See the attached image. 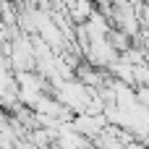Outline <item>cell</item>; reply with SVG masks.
Returning <instances> with one entry per match:
<instances>
[{
    "mask_svg": "<svg viewBox=\"0 0 149 149\" xmlns=\"http://www.w3.org/2000/svg\"><path fill=\"white\" fill-rule=\"evenodd\" d=\"M147 84H149V68H147V63L134 65V89H136V86H147Z\"/></svg>",
    "mask_w": 149,
    "mask_h": 149,
    "instance_id": "5",
    "label": "cell"
},
{
    "mask_svg": "<svg viewBox=\"0 0 149 149\" xmlns=\"http://www.w3.org/2000/svg\"><path fill=\"white\" fill-rule=\"evenodd\" d=\"M68 126H71V131H76L79 136H84V139H97L102 131H105V126H107V120H105V115H92V113H79V115H73L71 120H68Z\"/></svg>",
    "mask_w": 149,
    "mask_h": 149,
    "instance_id": "3",
    "label": "cell"
},
{
    "mask_svg": "<svg viewBox=\"0 0 149 149\" xmlns=\"http://www.w3.org/2000/svg\"><path fill=\"white\" fill-rule=\"evenodd\" d=\"M94 13V0H65V16L73 26H81Z\"/></svg>",
    "mask_w": 149,
    "mask_h": 149,
    "instance_id": "4",
    "label": "cell"
},
{
    "mask_svg": "<svg viewBox=\"0 0 149 149\" xmlns=\"http://www.w3.org/2000/svg\"><path fill=\"white\" fill-rule=\"evenodd\" d=\"M81 58H84L86 65L100 68V71H107V68L118 60V52L110 47L107 39H89V45H86V50L81 52Z\"/></svg>",
    "mask_w": 149,
    "mask_h": 149,
    "instance_id": "2",
    "label": "cell"
},
{
    "mask_svg": "<svg viewBox=\"0 0 149 149\" xmlns=\"http://www.w3.org/2000/svg\"><path fill=\"white\" fill-rule=\"evenodd\" d=\"M50 89V84L45 79H39L34 71H24V73H16V100L18 105L24 107H34V102Z\"/></svg>",
    "mask_w": 149,
    "mask_h": 149,
    "instance_id": "1",
    "label": "cell"
}]
</instances>
